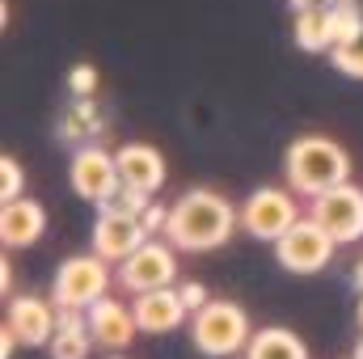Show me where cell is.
<instances>
[{
	"instance_id": "ac0fdd59",
	"label": "cell",
	"mask_w": 363,
	"mask_h": 359,
	"mask_svg": "<svg viewBox=\"0 0 363 359\" xmlns=\"http://www.w3.org/2000/svg\"><path fill=\"white\" fill-rule=\"evenodd\" d=\"M245 359H308V347L283 330V326H271V330H258L245 347Z\"/></svg>"
},
{
	"instance_id": "4fadbf2b",
	"label": "cell",
	"mask_w": 363,
	"mask_h": 359,
	"mask_svg": "<svg viewBox=\"0 0 363 359\" xmlns=\"http://www.w3.org/2000/svg\"><path fill=\"white\" fill-rule=\"evenodd\" d=\"M114 161H118V182L123 186H135L144 194H157L165 186V157L152 144H123L114 153Z\"/></svg>"
},
{
	"instance_id": "5b68a950",
	"label": "cell",
	"mask_w": 363,
	"mask_h": 359,
	"mask_svg": "<svg viewBox=\"0 0 363 359\" xmlns=\"http://www.w3.org/2000/svg\"><path fill=\"white\" fill-rule=\"evenodd\" d=\"M334 245H338V241L308 216V220H296V224L274 241V254H279V267L291 270V275H317V270L330 267Z\"/></svg>"
},
{
	"instance_id": "603a6c76",
	"label": "cell",
	"mask_w": 363,
	"mask_h": 359,
	"mask_svg": "<svg viewBox=\"0 0 363 359\" xmlns=\"http://www.w3.org/2000/svg\"><path fill=\"white\" fill-rule=\"evenodd\" d=\"M68 89L77 93V97H93L97 93V68L93 64H77L68 72Z\"/></svg>"
},
{
	"instance_id": "9a60e30c",
	"label": "cell",
	"mask_w": 363,
	"mask_h": 359,
	"mask_svg": "<svg viewBox=\"0 0 363 359\" xmlns=\"http://www.w3.org/2000/svg\"><path fill=\"white\" fill-rule=\"evenodd\" d=\"M47 233V211L34 199H13L0 207V241L4 250H26Z\"/></svg>"
},
{
	"instance_id": "ba28073f",
	"label": "cell",
	"mask_w": 363,
	"mask_h": 359,
	"mask_svg": "<svg viewBox=\"0 0 363 359\" xmlns=\"http://www.w3.org/2000/svg\"><path fill=\"white\" fill-rule=\"evenodd\" d=\"M296 220H300L296 199H291L287 190H279V186L254 190V194L245 199V207H241V228H245L250 237H258V241H279Z\"/></svg>"
},
{
	"instance_id": "9c48e42d",
	"label": "cell",
	"mask_w": 363,
	"mask_h": 359,
	"mask_svg": "<svg viewBox=\"0 0 363 359\" xmlns=\"http://www.w3.org/2000/svg\"><path fill=\"white\" fill-rule=\"evenodd\" d=\"M144 241H148V228H144L140 216L101 211L97 224H93V254H101L106 263H123V258H131Z\"/></svg>"
},
{
	"instance_id": "d4e9b609",
	"label": "cell",
	"mask_w": 363,
	"mask_h": 359,
	"mask_svg": "<svg viewBox=\"0 0 363 359\" xmlns=\"http://www.w3.org/2000/svg\"><path fill=\"white\" fill-rule=\"evenodd\" d=\"M140 220H144L148 237H152V233H165V224H169V207H161V203H148V211H144Z\"/></svg>"
},
{
	"instance_id": "52a82bcc",
	"label": "cell",
	"mask_w": 363,
	"mask_h": 359,
	"mask_svg": "<svg viewBox=\"0 0 363 359\" xmlns=\"http://www.w3.org/2000/svg\"><path fill=\"white\" fill-rule=\"evenodd\" d=\"M308 216H313L338 245H351V241L363 237V190L351 186V182H342V186L317 194Z\"/></svg>"
},
{
	"instance_id": "4316f807",
	"label": "cell",
	"mask_w": 363,
	"mask_h": 359,
	"mask_svg": "<svg viewBox=\"0 0 363 359\" xmlns=\"http://www.w3.org/2000/svg\"><path fill=\"white\" fill-rule=\"evenodd\" d=\"M296 13H304V9H334V0H287Z\"/></svg>"
},
{
	"instance_id": "4dcf8cb0",
	"label": "cell",
	"mask_w": 363,
	"mask_h": 359,
	"mask_svg": "<svg viewBox=\"0 0 363 359\" xmlns=\"http://www.w3.org/2000/svg\"><path fill=\"white\" fill-rule=\"evenodd\" d=\"M347 4H351V0H334V9H347Z\"/></svg>"
},
{
	"instance_id": "7c38bea8",
	"label": "cell",
	"mask_w": 363,
	"mask_h": 359,
	"mask_svg": "<svg viewBox=\"0 0 363 359\" xmlns=\"http://www.w3.org/2000/svg\"><path fill=\"white\" fill-rule=\"evenodd\" d=\"M85 317H89L93 343H97V347H106V351H127V347H131V338L140 334L135 309H127V304H118V300H110V296H101Z\"/></svg>"
},
{
	"instance_id": "d6a6232c",
	"label": "cell",
	"mask_w": 363,
	"mask_h": 359,
	"mask_svg": "<svg viewBox=\"0 0 363 359\" xmlns=\"http://www.w3.org/2000/svg\"><path fill=\"white\" fill-rule=\"evenodd\" d=\"M110 359H118V355H110Z\"/></svg>"
},
{
	"instance_id": "44dd1931",
	"label": "cell",
	"mask_w": 363,
	"mask_h": 359,
	"mask_svg": "<svg viewBox=\"0 0 363 359\" xmlns=\"http://www.w3.org/2000/svg\"><path fill=\"white\" fill-rule=\"evenodd\" d=\"M148 203H152V194H144V190H135V186H114V194L106 199V203H97L101 211H123V216H144L148 211Z\"/></svg>"
},
{
	"instance_id": "5bb4252c",
	"label": "cell",
	"mask_w": 363,
	"mask_h": 359,
	"mask_svg": "<svg viewBox=\"0 0 363 359\" xmlns=\"http://www.w3.org/2000/svg\"><path fill=\"white\" fill-rule=\"evenodd\" d=\"M131 309H135V321H140L144 334H169V330H178L182 321L190 317V309L182 304V296H178V287L140 292Z\"/></svg>"
},
{
	"instance_id": "8fae6325",
	"label": "cell",
	"mask_w": 363,
	"mask_h": 359,
	"mask_svg": "<svg viewBox=\"0 0 363 359\" xmlns=\"http://www.w3.org/2000/svg\"><path fill=\"white\" fill-rule=\"evenodd\" d=\"M21 347H47L55 338V326H60V309L55 300H38V296H17L9 304V321H4Z\"/></svg>"
},
{
	"instance_id": "83f0119b",
	"label": "cell",
	"mask_w": 363,
	"mask_h": 359,
	"mask_svg": "<svg viewBox=\"0 0 363 359\" xmlns=\"http://www.w3.org/2000/svg\"><path fill=\"white\" fill-rule=\"evenodd\" d=\"M347 9H351V17H355V21H359V26H363V0H351Z\"/></svg>"
},
{
	"instance_id": "d6986e66",
	"label": "cell",
	"mask_w": 363,
	"mask_h": 359,
	"mask_svg": "<svg viewBox=\"0 0 363 359\" xmlns=\"http://www.w3.org/2000/svg\"><path fill=\"white\" fill-rule=\"evenodd\" d=\"M97 131H101V114H97L93 97H77V106L64 114L60 136H64V140H93Z\"/></svg>"
},
{
	"instance_id": "277c9868",
	"label": "cell",
	"mask_w": 363,
	"mask_h": 359,
	"mask_svg": "<svg viewBox=\"0 0 363 359\" xmlns=\"http://www.w3.org/2000/svg\"><path fill=\"white\" fill-rule=\"evenodd\" d=\"M106 287H110V263L101 254H77V258L60 263L55 279H51V300H55V309L89 313L106 296Z\"/></svg>"
},
{
	"instance_id": "f1b7e54d",
	"label": "cell",
	"mask_w": 363,
	"mask_h": 359,
	"mask_svg": "<svg viewBox=\"0 0 363 359\" xmlns=\"http://www.w3.org/2000/svg\"><path fill=\"white\" fill-rule=\"evenodd\" d=\"M355 292H359V296H363V263H359V267H355Z\"/></svg>"
},
{
	"instance_id": "1f68e13d",
	"label": "cell",
	"mask_w": 363,
	"mask_h": 359,
	"mask_svg": "<svg viewBox=\"0 0 363 359\" xmlns=\"http://www.w3.org/2000/svg\"><path fill=\"white\" fill-rule=\"evenodd\" d=\"M355 359H363V338H359V347H355Z\"/></svg>"
},
{
	"instance_id": "e0dca14e",
	"label": "cell",
	"mask_w": 363,
	"mask_h": 359,
	"mask_svg": "<svg viewBox=\"0 0 363 359\" xmlns=\"http://www.w3.org/2000/svg\"><path fill=\"white\" fill-rule=\"evenodd\" d=\"M291 34H296L300 51H313V55L334 51V43H338V9H304V13H296Z\"/></svg>"
},
{
	"instance_id": "2e32d148",
	"label": "cell",
	"mask_w": 363,
	"mask_h": 359,
	"mask_svg": "<svg viewBox=\"0 0 363 359\" xmlns=\"http://www.w3.org/2000/svg\"><path fill=\"white\" fill-rule=\"evenodd\" d=\"M97 347L89 330V317L81 309H60V326H55V338L47 343L51 359H89V351Z\"/></svg>"
},
{
	"instance_id": "7a4b0ae2",
	"label": "cell",
	"mask_w": 363,
	"mask_h": 359,
	"mask_svg": "<svg viewBox=\"0 0 363 359\" xmlns=\"http://www.w3.org/2000/svg\"><path fill=\"white\" fill-rule=\"evenodd\" d=\"M283 174L296 194L317 199V194L351 182V157L330 136H300V140H291V148L283 157Z\"/></svg>"
},
{
	"instance_id": "7402d4cb",
	"label": "cell",
	"mask_w": 363,
	"mask_h": 359,
	"mask_svg": "<svg viewBox=\"0 0 363 359\" xmlns=\"http://www.w3.org/2000/svg\"><path fill=\"white\" fill-rule=\"evenodd\" d=\"M21 186H26V174H21V165H17L13 157H0V199H4V203L21 199Z\"/></svg>"
},
{
	"instance_id": "ffe728a7",
	"label": "cell",
	"mask_w": 363,
	"mask_h": 359,
	"mask_svg": "<svg viewBox=\"0 0 363 359\" xmlns=\"http://www.w3.org/2000/svg\"><path fill=\"white\" fill-rule=\"evenodd\" d=\"M330 60H334V68H338V72H347V77L363 81V30L347 34L342 43H334Z\"/></svg>"
},
{
	"instance_id": "836d02e7",
	"label": "cell",
	"mask_w": 363,
	"mask_h": 359,
	"mask_svg": "<svg viewBox=\"0 0 363 359\" xmlns=\"http://www.w3.org/2000/svg\"><path fill=\"white\" fill-rule=\"evenodd\" d=\"M351 359H355V355H351Z\"/></svg>"
},
{
	"instance_id": "484cf974",
	"label": "cell",
	"mask_w": 363,
	"mask_h": 359,
	"mask_svg": "<svg viewBox=\"0 0 363 359\" xmlns=\"http://www.w3.org/2000/svg\"><path fill=\"white\" fill-rule=\"evenodd\" d=\"M13 347H21V343H17V334H13V330L4 326V330H0V359L13 355Z\"/></svg>"
},
{
	"instance_id": "f546056e",
	"label": "cell",
	"mask_w": 363,
	"mask_h": 359,
	"mask_svg": "<svg viewBox=\"0 0 363 359\" xmlns=\"http://www.w3.org/2000/svg\"><path fill=\"white\" fill-rule=\"evenodd\" d=\"M355 321H359V334H363V296H359V313H355Z\"/></svg>"
},
{
	"instance_id": "3957f363",
	"label": "cell",
	"mask_w": 363,
	"mask_h": 359,
	"mask_svg": "<svg viewBox=\"0 0 363 359\" xmlns=\"http://www.w3.org/2000/svg\"><path fill=\"white\" fill-rule=\"evenodd\" d=\"M190 338H194V347L203 355L228 359V355H237V351L250 347L254 330H250V317H245L241 304H233V300H207L190 317Z\"/></svg>"
},
{
	"instance_id": "cb8c5ba5",
	"label": "cell",
	"mask_w": 363,
	"mask_h": 359,
	"mask_svg": "<svg viewBox=\"0 0 363 359\" xmlns=\"http://www.w3.org/2000/svg\"><path fill=\"white\" fill-rule=\"evenodd\" d=\"M178 296H182V304L190 309V317H194V313H199V309H203V304L211 300V296L203 292V283H182V287H178Z\"/></svg>"
},
{
	"instance_id": "30bf717a",
	"label": "cell",
	"mask_w": 363,
	"mask_h": 359,
	"mask_svg": "<svg viewBox=\"0 0 363 359\" xmlns=\"http://www.w3.org/2000/svg\"><path fill=\"white\" fill-rule=\"evenodd\" d=\"M72 186H77L81 199L106 203L114 194V186H118V161L97 144H81L77 157H72Z\"/></svg>"
},
{
	"instance_id": "8992f818",
	"label": "cell",
	"mask_w": 363,
	"mask_h": 359,
	"mask_svg": "<svg viewBox=\"0 0 363 359\" xmlns=\"http://www.w3.org/2000/svg\"><path fill=\"white\" fill-rule=\"evenodd\" d=\"M174 241H144L131 258H123L118 263V283L127 287V292H157V287H174V279H178V258H174Z\"/></svg>"
},
{
	"instance_id": "6da1fadb",
	"label": "cell",
	"mask_w": 363,
	"mask_h": 359,
	"mask_svg": "<svg viewBox=\"0 0 363 359\" xmlns=\"http://www.w3.org/2000/svg\"><path fill=\"white\" fill-rule=\"evenodd\" d=\"M237 224H241V211L224 194H216V190H186L169 207L165 237L186 254H207V250L224 245Z\"/></svg>"
}]
</instances>
